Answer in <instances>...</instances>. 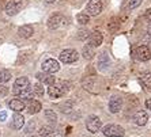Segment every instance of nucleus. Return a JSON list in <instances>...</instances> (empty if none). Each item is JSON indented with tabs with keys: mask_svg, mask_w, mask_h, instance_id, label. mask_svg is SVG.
I'll return each instance as SVG.
<instances>
[{
	"mask_svg": "<svg viewBox=\"0 0 151 137\" xmlns=\"http://www.w3.org/2000/svg\"><path fill=\"white\" fill-rule=\"evenodd\" d=\"M86 11H87L86 14L88 16H97L102 11V1L101 0H90L86 6Z\"/></svg>",
	"mask_w": 151,
	"mask_h": 137,
	"instance_id": "obj_5",
	"label": "nucleus"
},
{
	"mask_svg": "<svg viewBox=\"0 0 151 137\" xmlns=\"http://www.w3.org/2000/svg\"><path fill=\"white\" fill-rule=\"evenodd\" d=\"M123 109V99L120 96H112L109 101V110L112 113H119L120 110Z\"/></svg>",
	"mask_w": 151,
	"mask_h": 137,
	"instance_id": "obj_11",
	"label": "nucleus"
},
{
	"mask_svg": "<svg viewBox=\"0 0 151 137\" xmlns=\"http://www.w3.org/2000/svg\"><path fill=\"white\" fill-rule=\"evenodd\" d=\"M102 133L105 134L106 137H123L125 134V130L120 125H114V123H110V125H106L102 129Z\"/></svg>",
	"mask_w": 151,
	"mask_h": 137,
	"instance_id": "obj_2",
	"label": "nucleus"
},
{
	"mask_svg": "<svg viewBox=\"0 0 151 137\" xmlns=\"http://www.w3.org/2000/svg\"><path fill=\"white\" fill-rule=\"evenodd\" d=\"M40 137H53L56 134V130L53 125H42L38 130Z\"/></svg>",
	"mask_w": 151,
	"mask_h": 137,
	"instance_id": "obj_15",
	"label": "nucleus"
},
{
	"mask_svg": "<svg viewBox=\"0 0 151 137\" xmlns=\"http://www.w3.org/2000/svg\"><path fill=\"white\" fill-rule=\"evenodd\" d=\"M109 64H110V61H109L108 54H106V53H101L99 57H98V68L101 71H104V69H106V68L109 67Z\"/></svg>",
	"mask_w": 151,
	"mask_h": 137,
	"instance_id": "obj_20",
	"label": "nucleus"
},
{
	"mask_svg": "<svg viewBox=\"0 0 151 137\" xmlns=\"http://www.w3.org/2000/svg\"><path fill=\"white\" fill-rule=\"evenodd\" d=\"M45 1H46V3H48V4H50V3H55V0H45Z\"/></svg>",
	"mask_w": 151,
	"mask_h": 137,
	"instance_id": "obj_37",
	"label": "nucleus"
},
{
	"mask_svg": "<svg viewBox=\"0 0 151 137\" xmlns=\"http://www.w3.org/2000/svg\"><path fill=\"white\" fill-rule=\"evenodd\" d=\"M60 69L59 61H56L55 59H48L42 63V72H48V73H55Z\"/></svg>",
	"mask_w": 151,
	"mask_h": 137,
	"instance_id": "obj_8",
	"label": "nucleus"
},
{
	"mask_svg": "<svg viewBox=\"0 0 151 137\" xmlns=\"http://www.w3.org/2000/svg\"><path fill=\"white\" fill-rule=\"evenodd\" d=\"M37 79L41 81L42 84H48V86H52L55 83V76L52 73H48V72H40L37 73Z\"/></svg>",
	"mask_w": 151,
	"mask_h": 137,
	"instance_id": "obj_14",
	"label": "nucleus"
},
{
	"mask_svg": "<svg viewBox=\"0 0 151 137\" xmlns=\"http://www.w3.org/2000/svg\"><path fill=\"white\" fill-rule=\"evenodd\" d=\"M27 88H30V81H29L27 77H18L14 83V87H12V94L19 96Z\"/></svg>",
	"mask_w": 151,
	"mask_h": 137,
	"instance_id": "obj_3",
	"label": "nucleus"
},
{
	"mask_svg": "<svg viewBox=\"0 0 151 137\" xmlns=\"http://www.w3.org/2000/svg\"><path fill=\"white\" fill-rule=\"evenodd\" d=\"M63 22V16L60 14H52L48 19V29L49 30H56Z\"/></svg>",
	"mask_w": 151,
	"mask_h": 137,
	"instance_id": "obj_10",
	"label": "nucleus"
},
{
	"mask_svg": "<svg viewBox=\"0 0 151 137\" xmlns=\"http://www.w3.org/2000/svg\"><path fill=\"white\" fill-rule=\"evenodd\" d=\"M68 90H70V83L68 81H55L48 88V94L50 95V98H60V96L67 94Z\"/></svg>",
	"mask_w": 151,
	"mask_h": 137,
	"instance_id": "obj_1",
	"label": "nucleus"
},
{
	"mask_svg": "<svg viewBox=\"0 0 151 137\" xmlns=\"http://www.w3.org/2000/svg\"><path fill=\"white\" fill-rule=\"evenodd\" d=\"M148 33L151 34V25H150V27H148Z\"/></svg>",
	"mask_w": 151,
	"mask_h": 137,
	"instance_id": "obj_38",
	"label": "nucleus"
},
{
	"mask_svg": "<svg viewBox=\"0 0 151 137\" xmlns=\"http://www.w3.org/2000/svg\"><path fill=\"white\" fill-rule=\"evenodd\" d=\"M44 116H45V118L48 120L49 125H56V122H57V116H56V113H55V110L46 109L45 111H44Z\"/></svg>",
	"mask_w": 151,
	"mask_h": 137,
	"instance_id": "obj_21",
	"label": "nucleus"
},
{
	"mask_svg": "<svg viewBox=\"0 0 151 137\" xmlns=\"http://www.w3.org/2000/svg\"><path fill=\"white\" fill-rule=\"evenodd\" d=\"M34 126H35V123L32 121V122H30V123L27 125V128H26L25 132H26V133H29V132H32V129H34Z\"/></svg>",
	"mask_w": 151,
	"mask_h": 137,
	"instance_id": "obj_33",
	"label": "nucleus"
},
{
	"mask_svg": "<svg viewBox=\"0 0 151 137\" xmlns=\"http://www.w3.org/2000/svg\"><path fill=\"white\" fill-rule=\"evenodd\" d=\"M76 21L79 25H87L88 22H90V16H88L87 14H83V12H82V14H78Z\"/></svg>",
	"mask_w": 151,
	"mask_h": 137,
	"instance_id": "obj_27",
	"label": "nucleus"
},
{
	"mask_svg": "<svg viewBox=\"0 0 151 137\" xmlns=\"http://www.w3.org/2000/svg\"><path fill=\"white\" fill-rule=\"evenodd\" d=\"M42 109V105L41 102H38V101H35V99H33V101H30L27 105V111L30 113V114H37V113H40Z\"/></svg>",
	"mask_w": 151,
	"mask_h": 137,
	"instance_id": "obj_17",
	"label": "nucleus"
},
{
	"mask_svg": "<svg viewBox=\"0 0 151 137\" xmlns=\"http://www.w3.org/2000/svg\"><path fill=\"white\" fill-rule=\"evenodd\" d=\"M72 106H74V103L71 102V101H67V102H64L60 105V111L61 113H70L71 110H72Z\"/></svg>",
	"mask_w": 151,
	"mask_h": 137,
	"instance_id": "obj_28",
	"label": "nucleus"
},
{
	"mask_svg": "<svg viewBox=\"0 0 151 137\" xmlns=\"http://www.w3.org/2000/svg\"><path fill=\"white\" fill-rule=\"evenodd\" d=\"M35 95H34V92H33V88H27L26 91H23L21 95H19V98H22L21 101H33V98H34Z\"/></svg>",
	"mask_w": 151,
	"mask_h": 137,
	"instance_id": "obj_24",
	"label": "nucleus"
},
{
	"mask_svg": "<svg viewBox=\"0 0 151 137\" xmlns=\"http://www.w3.org/2000/svg\"><path fill=\"white\" fill-rule=\"evenodd\" d=\"M146 19H147L148 22H151V8L147 10V12H146Z\"/></svg>",
	"mask_w": 151,
	"mask_h": 137,
	"instance_id": "obj_35",
	"label": "nucleus"
},
{
	"mask_svg": "<svg viewBox=\"0 0 151 137\" xmlns=\"http://www.w3.org/2000/svg\"><path fill=\"white\" fill-rule=\"evenodd\" d=\"M6 118H7V113L1 111L0 113V121H6Z\"/></svg>",
	"mask_w": 151,
	"mask_h": 137,
	"instance_id": "obj_34",
	"label": "nucleus"
},
{
	"mask_svg": "<svg viewBox=\"0 0 151 137\" xmlns=\"http://www.w3.org/2000/svg\"><path fill=\"white\" fill-rule=\"evenodd\" d=\"M143 0H129L128 1V10H135L136 7H139Z\"/></svg>",
	"mask_w": 151,
	"mask_h": 137,
	"instance_id": "obj_30",
	"label": "nucleus"
},
{
	"mask_svg": "<svg viewBox=\"0 0 151 137\" xmlns=\"http://www.w3.org/2000/svg\"><path fill=\"white\" fill-rule=\"evenodd\" d=\"M33 33H34V29L30 25H23L18 29V34H19V37H22V38H30L33 35Z\"/></svg>",
	"mask_w": 151,
	"mask_h": 137,
	"instance_id": "obj_16",
	"label": "nucleus"
},
{
	"mask_svg": "<svg viewBox=\"0 0 151 137\" xmlns=\"http://www.w3.org/2000/svg\"><path fill=\"white\" fill-rule=\"evenodd\" d=\"M81 1H84V0H81Z\"/></svg>",
	"mask_w": 151,
	"mask_h": 137,
	"instance_id": "obj_40",
	"label": "nucleus"
},
{
	"mask_svg": "<svg viewBox=\"0 0 151 137\" xmlns=\"http://www.w3.org/2000/svg\"><path fill=\"white\" fill-rule=\"evenodd\" d=\"M27 137H38V136H34V134H30V136H27Z\"/></svg>",
	"mask_w": 151,
	"mask_h": 137,
	"instance_id": "obj_39",
	"label": "nucleus"
},
{
	"mask_svg": "<svg viewBox=\"0 0 151 137\" xmlns=\"http://www.w3.org/2000/svg\"><path fill=\"white\" fill-rule=\"evenodd\" d=\"M102 41H104V35H102V33L98 31V30L93 31L91 34H90V37H88V44L91 46H94V48L101 45Z\"/></svg>",
	"mask_w": 151,
	"mask_h": 137,
	"instance_id": "obj_13",
	"label": "nucleus"
},
{
	"mask_svg": "<svg viewBox=\"0 0 151 137\" xmlns=\"http://www.w3.org/2000/svg\"><path fill=\"white\" fill-rule=\"evenodd\" d=\"M140 81L143 83L144 87L151 90V72H143L140 75Z\"/></svg>",
	"mask_w": 151,
	"mask_h": 137,
	"instance_id": "obj_23",
	"label": "nucleus"
},
{
	"mask_svg": "<svg viewBox=\"0 0 151 137\" xmlns=\"http://www.w3.org/2000/svg\"><path fill=\"white\" fill-rule=\"evenodd\" d=\"M59 57H60V61H61V63L72 64L78 60L79 54H78V52L75 49H65V50H63V52L60 53Z\"/></svg>",
	"mask_w": 151,
	"mask_h": 137,
	"instance_id": "obj_4",
	"label": "nucleus"
},
{
	"mask_svg": "<svg viewBox=\"0 0 151 137\" xmlns=\"http://www.w3.org/2000/svg\"><path fill=\"white\" fill-rule=\"evenodd\" d=\"M102 126V122L99 120V117L97 116H90L87 117V120H86V128L90 133H97Z\"/></svg>",
	"mask_w": 151,
	"mask_h": 137,
	"instance_id": "obj_6",
	"label": "nucleus"
},
{
	"mask_svg": "<svg viewBox=\"0 0 151 137\" xmlns=\"http://www.w3.org/2000/svg\"><path fill=\"white\" fill-rule=\"evenodd\" d=\"M82 54H83V57L86 59V60H91L93 57H94V54H95L94 46H91L90 44L84 45V46H83V52H82Z\"/></svg>",
	"mask_w": 151,
	"mask_h": 137,
	"instance_id": "obj_22",
	"label": "nucleus"
},
{
	"mask_svg": "<svg viewBox=\"0 0 151 137\" xmlns=\"http://www.w3.org/2000/svg\"><path fill=\"white\" fill-rule=\"evenodd\" d=\"M119 26H120L119 19H117V18H113L112 21L109 22V25H108V27H109L110 31H116L117 29H119Z\"/></svg>",
	"mask_w": 151,
	"mask_h": 137,
	"instance_id": "obj_29",
	"label": "nucleus"
},
{
	"mask_svg": "<svg viewBox=\"0 0 151 137\" xmlns=\"http://www.w3.org/2000/svg\"><path fill=\"white\" fill-rule=\"evenodd\" d=\"M148 121V114L147 111H144V110H139V111L135 113L134 116V122L136 123V125H139V126H143V125H146Z\"/></svg>",
	"mask_w": 151,
	"mask_h": 137,
	"instance_id": "obj_12",
	"label": "nucleus"
},
{
	"mask_svg": "<svg viewBox=\"0 0 151 137\" xmlns=\"http://www.w3.org/2000/svg\"><path fill=\"white\" fill-rule=\"evenodd\" d=\"M11 80V72L7 69H1L0 71V84L3 83H7Z\"/></svg>",
	"mask_w": 151,
	"mask_h": 137,
	"instance_id": "obj_25",
	"label": "nucleus"
},
{
	"mask_svg": "<svg viewBox=\"0 0 151 137\" xmlns=\"http://www.w3.org/2000/svg\"><path fill=\"white\" fill-rule=\"evenodd\" d=\"M135 56H136L137 60H140V61H148L151 59V50L148 46L142 45L135 50Z\"/></svg>",
	"mask_w": 151,
	"mask_h": 137,
	"instance_id": "obj_9",
	"label": "nucleus"
},
{
	"mask_svg": "<svg viewBox=\"0 0 151 137\" xmlns=\"http://www.w3.org/2000/svg\"><path fill=\"white\" fill-rule=\"evenodd\" d=\"M87 37H90V33H88L87 30L82 29V30H79V31H78V39H86Z\"/></svg>",
	"mask_w": 151,
	"mask_h": 137,
	"instance_id": "obj_31",
	"label": "nucleus"
},
{
	"mask_svg": "<svg viewBox=\"0 0 151 137\" xmlns=\"http://www.w3.org/2000/svg\"><path fill=\"white\" fill-rule=\"evenodd\" d=\"M22 6H23V0H10L6 4V14L10 15V16L17 15L21 11Z\"/></svg>",
	"mask_w": 151,
	"mask_h": 137,
	"instance_id": "obj_7",
	"label": "nucleus"
},
{
	"mask_svg": "<svg viewBox=\"0 0 151 137\" xmlns=\"http://www.w3.org/2000/svg\"><path fill=\"white\" fill-rule=\"evenodd\" d=\"M23 125H25V118H23V116L19 114V113H15L14 117H12V126H14L15 129H22Z\"/></svg>",
	"mask_w": 151,
	"mask_h": 137,
	"instance_id": "obj_19",
	"label": "nucleus"
},
{
	"mask_svg": "<svg viewBox=\"0 0 151 137\" xmlns=\"http://www.w3.org/2000/svg\"><path fill=\"white\" fill-rule=\"evenodd\" d=\"M8 106H10V109L14 110L15 113H19L25 109V102L21 101V99H12V101L8 103Z\"/></svg>",
	"mask_w": 151,
	"mask_h": 137,
	"instance_id": "obj_18",
	"label": "nucleus"
},
{
	"mask_svg": "<svg viewBox=\"0 0 151 137\" xmlns=\"http://www.w3.org/2000/svg\"><path fill=\"white\" fill-rule=\"evenodd\" d=\"M33 92H34L35 96H42L45 94V90H44V84L42 83H37V84L33 86Z\"/></svg>",
	"mask_w": 151,
	"mask_h": 137,
	"instance_id": "obj_26",
	"label": "nucleus"
},
{
	"mask_svg": "<svg viewBox=\"0 0 151 137\" xmlns=\"http://www.w3.org/2000/svg\"><path fill=\"white\" fill-rule=\"evenodd\" d=\"M7 94H8V87H6L4 84H0V98L7 96Z\"/></svg>",
	"mask_w": 151,
	"mask_h": 137,
	"instance_id": "obj_32",
	"label": "nucleus"
},
{
	"mask_svg": "<svg viewBox=\"0 0 151 137\" xmlns=\"http://www.w3.org/2000/svg\"><path fill=\"white\" fill-rule=\"evenodd\" d=\"M146 107H147L148 110H151V98L146 101Z\"/></svg>",
	"mask_w": 151,
	"mask_h": 137,
	"instance_id": "obj_36",
	"label": "nucleus"
}]
</instances>
